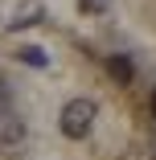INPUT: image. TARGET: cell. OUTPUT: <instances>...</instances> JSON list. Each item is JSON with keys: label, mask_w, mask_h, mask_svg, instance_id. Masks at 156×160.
Masks as SVG:
<instances>
[{"label": "cell", "mask_w": 156, "mask_h": 160, "mask_svg": "<svg viewBox=\"0 0 156 160\" xmlns=\"http://www.w3.org/2000/svg\"><path fill=\"white\" fill-rule=\"evenodd\" d=\"M95 115H99L95 99H70L62 107V136L66 140H82L90 127H95Z\"/></svg>", "instance_id": "cell-1"}, {"label": "cell", "mask_w": 156, "mask_h": 160, "mask_svg": "<svg viewBox=\"0 0 156 160\" xmlns=\"http://www.w3.org/2000/svg\"><path fill=\"white\" fill-rule=\"evenodd\" d=\"M41 21H45V4H41V0H21V4L13 8L8 29L17 33V29H33V25H41Z\"/></svg>", "instance_id": "cell-2"}, {"label": "cell", "mask_w": 156, "mask_h": 160, "mask_svg": "<svg viewBox=\"0 0 156 160\" xmlns=\"http://www.w3.org/2000/svg\"><path fill=\"white\" fill-rule=\"evenodd\" d=\"M21 140H25V123H21L17 115H0V156L17 152Z\"/></svg>", "instance_id": "cell-3"}, {"label": "cell", "mask_w": 156, "mask_h": 160, "mask_svg": "<svg viewBox=\"0 0 156 160\" xmlns=\"http://www.w3.org/2000/svg\"><path fill=\"white\" fill-rule=\"evenodd\" d=\"M107 74L115 78V86H132L136 66H132V58H128V53H111V58H107Z\"/></svg>", "instance_id": "cell-4"}, {"label": "cell", "mask_w": 156, "mask_h": 160, "mask_svg": "<svg viewBox=\"0 0 156 160\" xmlns=\"http://www.w3.org/2000/svg\"><path fill=\"white\" fill-rule=\"evenodd\" d=\"M17 58L25 62V66H37V70H41V66H49L45 49H37V45H21V49H17Z\"/></svg>", "instance_id": "cell-5"}, {"label": "cell", "mask_w": 156, "mask_h": 160, "mask_svg": "<svg viewBox=\"0 0 156 160\" xmlns=\"http://www.w3.org/2000/svg\"><path fill=\"white\" fill-rule=\"evenodd\" d=\"M107 4H111V0H78V12L99 17V12H107Z\"/></svg>", "instance_id": "cell-6"}, {"label": "cell", "mask_w": 156, "mask_h": 160, "mask_svg": "<svg viewBox=\"0 0 156 160\" xmlns=\"http://www.w3.org/2000/svg\"><path fill=\"white\" fill-rule=\"evenodd\" d=\"M148 156L156 160V127H152V136H148Z\"/></svg>", "instance_id": "cell-7"}, {"label": "cell", "mask_w": 156, "mask_h": 160, "mask_svg": "<svg viewBox=\"0 0 156 160\" xmlns=\"http://www.w3.org/2000/svg\"><path fill=\"white\" fill-rule=\"evenodd\" d=\"M148 111H152V119H156V86H152V99H148Z\"/></svg>", "instance_id": "cell-8"}]
</instances>
